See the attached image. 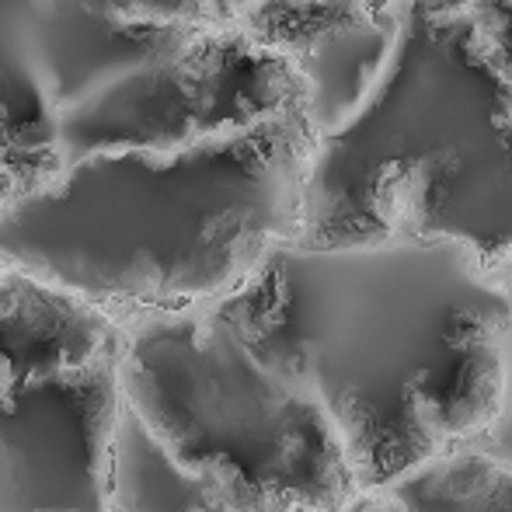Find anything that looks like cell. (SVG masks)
Instances as JSON below:
<instances>
[{"mask_svg":"<svg viewBox=\"0 0 512 512\" xmlns=\"http://www.w3.org/2000/svg\"><path fill=\"white\" fill-rule=\"evenodd\" d=\"M122 324L112 512H331L499 422L502 269L457 241H279L241 286Z\"/></svg>","mask_w":512,"mask_h":512,"instance_id":"1","label":"cell"},{"mask_svg":"<svg viewBox=\"0 0 512 512\" xmlns=\"http://www.w3.org/2000/svg\"><path fill=\"white\" fill-rule=\"evenodd\" d=\"M310 129L297 244L512 258V0H241Z\"/></svg>","mask_w":512,"mask_h":512,"instance_id":"2","label":"cell"},{"mask_svg":"<svg viewBox=\"0 0 512 512\" xmlns=\"http://www.w3.org/2000/svg\"><path fill=\"white\" fill-rule=\"evenodd\" d=\"M307 157L300 95L185 147L95 154L0 209V265L119 321L206 304L297 237Z\"/></svg>","mask_w":512,"mask_h":512,"instance_id":"3","label":"cell"},{"mask_svg":"<svg viewBox=\"0 0 512 512\" xmlns=\"http://www.w3.org/2000/svg\"><path fill=\"white\" fill-rule=\"evenodd\" d=\"M293 98L283 56L209 0H0V168L14 196L95 154L185 147Z\"/></svg>","mask_w":512,"mask_h":512,"instance_id":"4","label":"cell"},{"mask_svg":"<svg viewBox=\"0 0 512 512\" xmlns=\"http://www.w3.org/2000/svg\"><path fill=\"white\" fill-rule=\"evenodd\" d=\"M122 324L0 265V512H112Z\"/></svg>","mask_w":512,"mask_h":512,"instance_id":"5","label":"cell"},{"mask_svg":"<svg viewBox=\"0 0 512 512\" xmlns=\"http://www.w3.org/2000/svg\"><path fill=\"white\" fill-rule=\"evenodd\" d=\"M331 512H512V467L471 446Z\"/></svg>","mask_w":512,"mask_h":512,"instance_id":"6","label":"cell"},{"mask_svg":"<svg viewBox=\"0 0 512 512\" xmlns=\"http://www.w3.org/2000/svg\"><path fill=\"white\" fill-rule=\"evenodd\" d=\"M502 276H506L509 293H512V258L502 265ZM474 450L492 453V457L506 460L512 467V370H509V387H506V401H502V411H499V422L492 425V432H488V436L481 439V446H474Z\"/></svg>","mask_w":512,"mask_h":512,"instance_id":"7","label":"cell"},{"mask_svg":"<svg viewBox=\"0 0 512 512\" xmlns=\"http://www.w3.org/2000/svg\"><path fill=\"white\" fill-rule=\"evenodd\" d=\"M209 4H213L216 11H220L227 21H234V14H237V7H241V0H209Z\"/></svg>","mask_w":512,"mask_h":512,"instance_id":"8","label":"cell"},{"mask_svg":"<svg viewBox=\"0 0 512 512\" xmlns=\"http://www.w3.org/2000/svg\"><path fill=\"white\" fill-rule=\"evenodd\" d=\"M11 199H14V185H11V178H7V171L0 168V209L11 203Z\"/></svg>","mask_w":512,"mask_h":512,"instance_id":"9","label":"cell"}]
</instances>
